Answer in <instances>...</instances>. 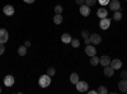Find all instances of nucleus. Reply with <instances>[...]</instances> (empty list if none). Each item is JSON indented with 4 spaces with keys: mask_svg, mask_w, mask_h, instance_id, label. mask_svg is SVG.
I'll return each instance as SVG.
<instances>
[{
    "mask_svg": "<svg viewBox=\"0 0 127 94\" xmlns=\"http://www.w3.org/2000/svg\"><path fill=\"white\" fill-rule=\"evenodd\" d=\"M97 93H100V94H105V93H108V90H107V88L105 87H99L98 88V90H97Z\"/></svg>",
    "mask_w": 127,
    "mask_h": 94,
    "instance_id": "23",
    "label": "nucleus"
},
{
    "mask_svg": "<svg viewBox=\"0 0 127 94\" xmlns=\"http://www.w3.org/2000/svg\"><path fill=\"white\" fill-rule=\"evenodd\" d=\"M18 55L26 56V55H27V47H26V46H19V47H18Z\"/></svg>",
    "mask_w": 127,
    "mask_h": 94,
    "instance_id": "19",
    "label": "nucleus"
},
{
    "mask_svg": "<svg viewBox=\"0 0 127 94\" xmlns=\"http://www.w3.org/2000/svg\"><path fill=\"white\" fill-rule=\"evenodd\" d=\"M97 15L102 19V18H107L108 15V12H107V9H105L104 6H102L100 9H98V12H97Z\"/></svg>",
    "mask_w": 127,
    "mask_h": 94,
    "instance_id": "12",
    "label": "nucleus"
},
{
    "mask_svg": "<svg viewBox=\"0 0 127 94\" xmlns=\"http://www.w3.org/2000/svg\"><path fill=\"white\" fill-rule=\"evenodd\" d=\"M111 10H113V12H116V10H120L121 8V3L118 1V0H109V3H108Z\"/></svg>",
    "mask_w": 127,
    "mask_h": 94,
    "instance_id": "5",
    "label": "nucleus"
},
{
    "mask_svg": "<svg viewBox=\"0 0 127 94\" xmlns=\"http://www.w3.org/2000/svg\"><path fill=\"white\" fill-rule=\"evenodd\" d=\"M109 26H111V19H108V18H102V19H100L99 27H100L102 29H108Z\"/></svg>",
    "mask_w": 127,
    "mask_h": 94,
    "instance_id": "7",
    "label": "nucleus"
},
{
    "mask_svg": "<svg viewBox=\"0 0 127 94\" xmlns=\"http://www.w3.org/2000/svg\"><path fill=\"white\" fill-rule=\"evenodd\" d=\"M121 78H122V79H127V70L121 72Z\"/></svg>",
    "mask_w": 127,
    "mask_h": 94,
    "instance_id": "30",
    "label": "nucleus"
},
{
    "mask_svg": "<svg viewBox=\"0 0 127 94\" xmlns=\"http://www.w3.org/2000/svg\"><path fill=\"white\" fill-rule=\"evenodd\" d=\"M23 1H24V3H27V4H32V3L34 1V0H23Z\"/></svg>",
    "mask_w": 127,
    "mask_h": 94,
    "instance_id": "32",
    "label": "nucleus"
},
{
    "mask_svg": "<svg viewBox=\"0 0 127 94\" xmlns=\"http://www.w3.org/2000/svg\"><path fill=\"white\" fill-rule=\"evenodd\" d=\"M113 19H114V20H121V19H122V13L120 12V10H116V12H114Z\"/></svg>",
    "mask_w": 127,
    "mask_h": 94,
    "instance_id": "21",
    "label": "nucleus"
},
{
    "mask_svg": "<svg viewBox=\"0 0 127 94\" xmlns=\"http://www.w3.org/2000/svg\"><path fill=\"white\" fill-rule=\"evenodd\" d=\"M81 36H83L84 38H89V36H90L89 31H88V29H83V31H81Z\"/></svg>",
    "mask_w": 127,
    "mask_h": 94,
    "instance_id": "25",
    "label": "nucleus"
},
{
    "mask_svg": "<svg viewBox=\"0 0 127 94\" xmlns=\"http://www.w3.org/2000/svg\"><path fill=\"white\" fill-rule=\"evenodd\" d=\"M89 39H90V43H92V45H99V43L102 42V37H100L98 33L90 34V36H89Z\"/></svg>",
    "mask_w": 127,
    "mask_h": 94,
    "instance_id": "2",
    "label": "nucleus"
},
{
    "mask_svg": "<svg viewBox=\"0 0 127 94\" xmlns=\"http://www.w3.org/2000/svg\"><path fill=\"white\" fill-rule=\"evenodd\" d=\"M89 93H90V94H95V93H97V90H90Z\"/></svg>",
    "mask_w": 127,
    "mask_h": 94,
    "instance_id": "35",
    "label": "nucleus"
},
{
    "mask_svg": "<svg viewBox=\"0 0 127 94\" xmlns=\"http://www.w3.org/2000/svg\"><path fill=\"white\" fill-rule=\"evenodd\" d=\"M56 74V70L54 69V67H48V70H47V75H50V76H54Z\"/></svg>",
    "mask_w": 127,
    "mask_h": 94,
    "instance_id": "24",
    "label": "nucleus"
},
{
    "mask_svg": "<svg viewBox=\"0 0 127 94\" xmlns=\"http://www.w3.org/2000/svg\"><path fill=\"white\" fill-rule=\"evenodd\" d=\"M5 51V47H4V43H0V55H3Z\"/></svg>",
    "mask_w": 127,
    "mask_h": 94,
    "instance_id": "29",
    "label": "nucleus"
},
{
    "mask_svg": "<svg viewBox=\"0 0 127 94\" xmlns=\"http://www.w3.org/2000/svg\"><path fill=\"white\" fill-rule=\"evenodd\" d=\"M14 76L13 75H6L5 78H4V85L5 87H12V85H14Z\"/></svg>",
    "mask_w": 127,
    "mask_h": 94,
    "instance_id": "9",
    "label": "nucleus"
},
{
    "mask_svg": "<svg viewBox=\"0 0 127 94\" xmlns=\"http://www.w3.org/2000/svg\"><path fill=\"white\" fill-rule=\"evenodd\" d=\"M95 3H97V0H85V4L88 6H93V5H95Z\"/></svg>",
    "mask_w": 127,
    "mask_h": 94,
    "instance_id": "27",
    "label": "nucleus"
},
{
    "mask_svg": "<svg viewBox=\"0 0 127 94\" xmlns=\"http://www.w3.org/2000/svg\"><path fill=\"white\" fill-rule=\"evenodd\" d=\"M80 14L83 17H88L90 14V6H88L87 4H83L80 5Z\"/></svg>",
    "mask_w": 127,
    "mask_h": 94,
    "instance_id": "6",
    "label": "nucleus"
},
{
    "mask_svg": "<svg viewBox=\"0 0 127 94\" xmlns=\"http://www.w3.org/2000/svg\"><path fill=\"white\" fill-rule=\"evenodd\" d=\"M38 84H39V87H42V88H47L50 84H51V76L50 75H42L41 78H39V80H38Z\"/></svg>",
    "mask_w": 127,
    "mask_h": 94,
    "instance_id": "1",
    "label": "nucleus"
},
{
    "mask_svg": "<svg viewBox=\"0 0 127 94\" xmlns=\"http://www.w3.org/2000/svg\"><path fill=\"white\" fill-rule=\"evenodd\" d=\"M114 70H118V69H121V66H122V61L120 60V59H114V60H111V64H109Z\"/></svg>",
    "mask_w": 127,
    "mask_h": 94,
    "instance_id": "10",
    "label": "nucleus"
},
{
    "mask_svg": "<svg viewBox=\"0 0 127 94\" xmlns=\"http://www.w3.org/2000/svg\"><path fill=\"white\" fill-rule=\"evenodd\" d=\"M62 13V6L61 5H56L55 6V14H61Z\"/></svg>",
    "mask_w": 127,
    "mask_h": 94,
    "instance_id": "26",
    "label": "nucleus"
},
{
    "mask_svg": "<svg viewBox=\"0 0 127 94\" xmlns=\"http://www.w3.org/2000/svg\"><path fill=\"white\" fill-rule=\"evenodd\" d=\"M85 43H87V45L90 43V39H89V38H85Z\"/></svg>",
    "mask_w": 127,
    "mask_h": 94,
    "instance_id": "34",
    "label": "nucleus"
},
{
    "mask_svg": "<svg viewBox=\"0 0 127 94\" xmlns=\"http://www.w3.org/2000/svg\"><path fill=\"white\" fill-rule=\"evenodd\" d=\"M113 72H114V69H113L111 65H108V66H104V75H105V76L111 78V76L113 75Z\"/></svg>",
    "mask_w": 127,
    "mask_h": 94,
    "instance_id": "15",
    "label": "nucleus"
},
{
    "mask_svg": "<svg viewBox=\"0 0 127 94\" xmlns=\"http://www.w3.org/2000/svg\"><path fill=\"white\" fill-rule=\"evenodd\" d=\"M70 81L72 83V84H76V83L79 81V75L76 74V72H72V74L70 75Z\"/></svg>",
    "mask_w": 127,
    "mask_h": 94,
    "instance_id": "18",
    "label": "nucleus"
},
{
    "mask_svg": "<svg viewBox=\"0 0 127 94\" xmlns=\"http://www.w3.org/2000/svg\"><path fill=\"white\" fill-rule=\"evenodd\" d=\"M3 10H4V14L8 15V17H10V15L14 14V8H13V5H5Z\"/></svg>",
    "mask_w": 127,
    "mask_h": 94,
    "instance_id": "11",
    "label": "nucleus"
},
{
    "mask_svg": "<svg viewBox=\"0 0 127 94\" xmlns=\"http://www.w3.org/2000/svg\"><path fill=\"white\" fill-rule=\"evenodd\" d=\"M118 88H120V90L123 92V93L127 92V79H122V80L118 83Z\"/></svg>",
    "mask_w": 127,
    "mask_h": 94,
    "instance_id": "14",
    "label": "nucleus"
},
{
    "mask_svg": "<svg viewBox=\"0 0 127 94\" xmlns=\"http://www.w3.org/2000/svg\"><path fill=\"white\" fill-rule=\"evenodd\" d=\"M71 46L74 47V48H78L79 46H80V41L79 39H76V38H74V39H71Z\"/></svg>",
    "mask_w": 127,
    "mask_h": 94,
    "instance_id": "22",
    "label": "nucleus"
},
{
    "mask_svg": "<svg viewBox=\"0 0 127 94\" xmlns=\"http://www.w3.org/2000/svg\"><path fill=\"white\" fill-rule=\"evenodd\" d=\"M98 64H99V59H98L97 56H95V55H94V56H92V57H90V65L97 66Z\"/></svg>",
    "mask_w": 127,
    "mask_h": 94,
    "instance_id": "20",
    "label": "nucleus"
},
{
    "mask_svg": "<svg viewBox=\"0 0 127 94\" xmlns=\"http://www.w3.org/2000/svg\"><path fill=\"white\" fill-rule=\"evenodd\" d=\"M0 93H1V87H0Z\"/></svg>",
    "mask_w": 127,
    "mask_h": 94,
    "instance_id": "36",
    "label": "nucleus"
},
{
    "mask_svg": "<svg viewBox=\"0 0 127 94\" xmlns=\"http://www.w3.org/2000/svg\"><path fill=\"white\" fill-rule=\"evenodd\" d=\"M8 39H9L8 31L4 29V28H0V43H5Z\"/></svg>",
    "mask_w": 127,
    "mask_h": 94,
    "instance_id": "3",
    "label": "nucleus"
},
{
    "mask_svg": "<svg viewBox=\"0 0 127 94\" xmlns=\"http://www.w3.org/2000/svg\"><path fill=\"white\" fill-rule=\"evenodd\" d=\"M99 64L103 65V66H108V65L111 64V59H109V56H102V57L99 59Z\"/></svg>",
    "mask_w": 127,
    "mask_h": 94,
    "instance_id": "13",
    "label": "nucleus"
},
{
    "mask_svg": "<svg viewBox=\"0 0 127 94\" xmlns=\"http://www.w3.org/2000/svg\"><path fill=\"white\" fill-rule=\"evenodd\" d=\"M84 3H85V0H76V4H79V5H83Z\"/></svg>",
    "mask_w": 127,
    "mask_h": 94,
    "instance_id": "31",
    "label": "nucleus"
},
{
    "mask_svg": "<svg viewBox=\"0 0 127 94\" xmlns=\"http://www.w3.org/2000/svg\"><path fill=\"white\" fill-rule=\"evenodd\" d=\"M75 85H76V89H78L79 92H88V87H89V85H88L87 81H80V80H79Z\"/></svg>",
    "mask_w": 127,
    "mask_h": 94,
    "instance_id": "4",
    "label": "nucleus"
},
{
    "mask_svg": "<svg viewBox=\"0 0 127 94\" xmlns=\"http://www.w3.org/2000/svg\"><path fill=\"white\" fill-rule=\"evenodd\" d=\"M62 20H64V18H62L61 14H55V15H54V23H55V24H61Z\"/></svg>",
    "mask_w": 127,
    "mask_h": 94,
    "instance_id": "17",
    "label": "nucleus"
},
{
    "mask_svg": "<svg viewBox=\"0 0 127 94\" xmlns=\"http://www.w3.org/2000/svg\"><path fill=\"white\" fill-rule=\"evenodd\" d=\"M98 3L102 5V6H105V5H108L109 3V0H98Z\"/></svg>",
    "mask_w": 127,
    "mask_h": 94,
    "instance_id": "28",
    "label": "nucleus"
},
{
    "mask_svg": "<svg viewBox=\"0 0 127 94\" xmlns=\"http://www.w3.org/2000/svg\"><path fill=\"white\" fill-rule=\"evenodd\" d=\"M71 36L69 34V33H64L62 36H61V41H62V42L64 43H70L71 42Z\"/></svg>",
    "mask_w": 127,
    "mask_h": 94,
    "instance_id": "16",
    "label": "nucleus"
},
{
    "mask_svg": "<svg viewBox=\"0 0 127 94\" xmlns=\"http://www.w3.org/2000/svg\"><path fill=\"white\" fill-rule=\"evenodd\" d=\"M85 54L92 57V56H94L95 54H97V50H95V47H94L92 43H89V45L85 47Z\"/></svg>",
    "mask_w": 127,
    "mask_h": 94,
    "instance_id": "8",
    "label": "nucleus"
},
{
    "mask_svg": "<svg viewBox=\"0 0 127 94\" xmlns=\"http://www.w3.org/2000/svg\"><path fill=\"white\" fill-rule=\"evenodd\" d=\"M24 46H26V47H29V46H31V42H29V41H26V43H24Z\"/></svg>",
    "mask_w": 127,
    "mask_h": 94,
    "instance_id": "33",
    "label": "nucleus"
}]
</instances>
